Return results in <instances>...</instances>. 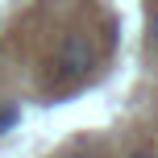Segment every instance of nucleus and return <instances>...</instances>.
<instances>
[{
  "mask_svg": "<svg viewBox=\"0 0 158 158\" xmlns=\"http://www.w3.org/2000/svg\"><path fill=\"white\" fill-rule=\"evenodd\" d=\"M129 158H158V150H133Z\"/></svg>",
  "mask_w": 158,
  "mask_h": 158,
  "instance_id": "nucleus-4",
  "label": "nucleus"
},
{
  "mask_svg": "<svg viewBox=\"0 0 158 158\" xmlns=\"http://www.w3.org/2000/svg\"><path fill=\"white\" fill-rule=\"evenodd\" d=\"M17 121H21V108H17V104H8V108H0V133H8V129H17Z\"/></svg>",
  "mask_w": 158,
  "mask_h": 158,
  "instance_id": "nucleus-2",
  "label": "nucleus"
},
{
  "mask_svg": "<svg viewBox=\"0 0 158 158\" xmlns=\"http://www.w3.org/2000/svg\"><path fill=\"white\" fill-rule=\"evenodd\" d=\"M150 42H154V50H158V13L150 17Z\"/></svg>",
  "mask_w": 158,
  "mask_h": 158,
  "instance_id": "nucleus-3",
  "label": "nucleus"
},
{
  "mask_svg": "<svg viewBox=\"0 0 158 158\" xmlns=\"http://www.w3.org/2000/svg\"><path fill=\"white\" fill-rule=\"evenodd\" d=\"M67 158H96V154H83V150H79V154H67Z\"/></svg>",
  "mask_w": 158,
  "mask_h": 158,
  "instance_id": "nucleus-5",
  "label": "nucleus"
},
{
  "mask_svg": "<svg viewBox=\"0 0 158 158\" xmlns=\"http://www.w3.org/2000/svg\"><path fill=\"white\" fill-rule=\"evenodd\" d=\"M54 67H58V79H83V75H92V67H96L92 38H87V33H67L63 46H58V54H54Z\"/></svg>",
  "mask_w": 158,
  "mask_h": 158,
  "instance_id": "nucleus-1",
  "label": "nucleus"
}]
</instances>
